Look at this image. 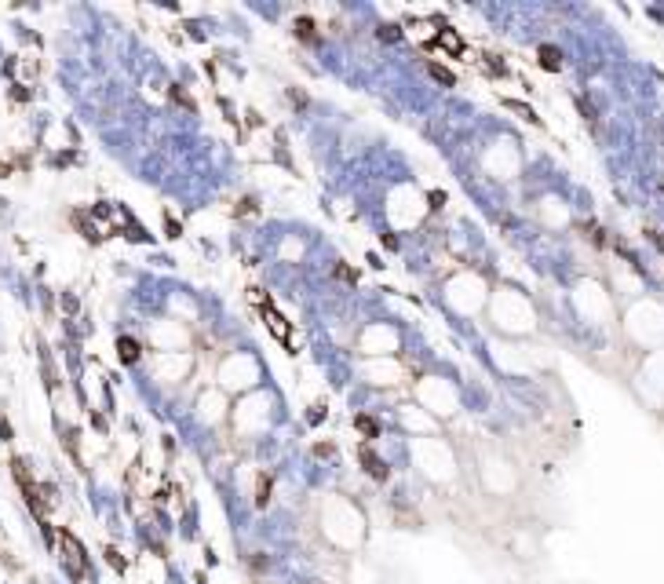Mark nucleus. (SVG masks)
I'll return each mask as SVG.
<instances>
[{"label": "nucleus", "mask_w": 664, "mask_h": 584, "mask_svg": "<svg viewBox=\"0 0 664 584\" xmlns=\"http://www.w3.org/2000/svg\"><path fill=\"white\" fill-rule=\"evenodd\" d=\"M252 292V300H255V307H260V314H263V321L270 325V333L278 336L285 347H292V351H296V340H292V328H288V321L278 314V310H274V303H270V296H263L260 288H248Z\"/></svg>", "instance_id": "nucleus-1"}, {"label": "nucleus", "mask_w": 664, "mask_h": 584, "mask_svg": "<svg viewBox=\"0 0 664 584\" xmlns=\"http://www.w3.org/2000/svg\"><path fill=\"white\" fill-rule=\"evenodd\" d=\"M59 548H62V559H66V570L73 573V577H88V559H84V548H81V540L69 533V529H59Z\"/></svg>", "instance_id": "nucleus-2"}, {"label": "nucleus", "mask_w": 664, "mask_h": 584, "mask_svg": "<svg viewBox=\"0 0 664 584\" xmlns=\"http://www.w3.org/2000/svg\"><path fill=\"white\" fill-rule=\"evenodd\" d=\"M427 48H446L449 55H460V51H464V41H460V33H456V29L441 26V29H438V36H434V41H431Z\"/></svg>", "instance_id": "nucleus-3"}, {"label": "nucleus", "mask_w": 664, "mask_h": 584, "mask_svg": "<svg viewBox=\"0 0 664 584\" xmlns=\"http://www.w3.org/2000/svg\"><path fill=\"white\" fill-rule=\"evenodd\" d=\"M361 464H365V471L373 474L376 482H387V479H391V467H387V464H383V460H380V456H376L373 449H368V446L361 449Z\"/></svg>", "instance_id": "nucleus-4"}, {"label": "nucleus", "mask_w": 664, "mask_h": 584, "mask_svg": "<svg viewBox=\"0 0 664 584\" xmlns=\"http://www.w3.org/2000/svg\"><path fill=\"white\" fill-rule=\"evenodd\" d=\"M117 358L128 361V365L139 361V343H135L132 336H117Z\"/></svg>", "instance_id": "nucleus-5"}, {"label": "nucleus", "mask_w": 664, "mask_h": 584, "mask_svg": "<svg viewBox=\"0 0 664 584\" xmlns=\"http://www.w3.org/2000/svg\"><path fill=\"white\" fill-rule=\"evenodd\" d=\"M540 66H544V69H562V55H559V48L544 44V48H540Z\"/></svg>", "instance_id": "nucleus-6"}, {"label": "nucleus", "mask_w": 664, "mask_h": 584, "mask_svg": "<svg viewBox=\"0 0 664 584\" xmlns=\"http://www.w3.org/2000/svg\"><path fill=\"white\" fill-rule=\"evenodd\" d=\"M292 29H296V36H300V41H307V44H314V41H318L314 22H310V18H296V26H292Z\"/></svg>", "instance_id": "nucleus-7"}, {"label": "nucleus", "mask_w": 664, "mask_h": 584, "mask_svg": "<svg viewBox=\"0 0 664 584\" xmlns=\"http://www.w3.org/2000/svg\"><path fill=\"white\" fill-rule=\"evenodd\" d=\"M267 500H270V474H260V482H255V504L267 507Z\"/></svg>", "instance_id": "nucleus-8"}, {"label": "nucleus", "mask_w": 664, "mask_h": 584, "mask_svg": "<svg viewBox=\"0 0 664 584\" xmlns=\"http://www.w3.org/2000/svg\"><path fill=\"white\" fill-rule=\"evenodd\" d=\"M354 427H358L365 438H376V434H380V427H376L373 416H354Z\"/></svg>", "instance_id": "nucleus-9"}, {"label": "nucleus", "mask_w": 664, "mask_h": 584, "mask_svg": "<svg viewBox=\"0 0 664 584\" xmlns=\"http://www.w3.org/2000/svg\"><path fill=\"white\" fill-rule=\"evenodd\" d=\"M427 69H431V77H434V81H441V84H446V88H453V84H456V77H453V73H449L446 66H438V62H431Z\"/></svg>", "instance_id": "nucleus-10"}, {"label": "nucleus", "mask_w": 664, "mask_h": 584, "mask_svg": "<svg viewBox=\"0 0 664 584\" xmlns=\"http://www.w3.org/2000/svg\"><path fill=\"white\" fill-rule=\"evenodd\" d=\"M504 106H507V109H514V114H522L526 121H537V117H533V109H529V106H522V102H514V99H504Z\"/></svg>", "instance_id": "nucleus-11"}, {"label": "nucleus", "mask_w": 664, "mask_h": 584, "mask_svg": "<svg viewBox=\"0 0 664 584\" xmlns=\"http://www.w3.org/2000/svg\"><path fill=\"white\" fill-rule=\"evenodd\" d=\"M336 278H343V281H350V285H354V281H358V274L350 270V267H343V263H336Z\"/></svg>", "instance_id": "nucleus-12"}, {"label": "nucleus", "mask_w": 664, "mask_h": 584, "mask_svg": "<svg viewBox=\"0 0 664 584\" xmlns=\"http://www.w3.org/2000/svg\"><path fill=\"white\" fill-rule=\"evenodd\" d=\"M172 99H175V102H182L187 109H194V99H190V95H187V91H182V88H172Z\"/></svg>", "instance_id": "nucleus-13"}, {"label": "nucleus", "mask_w": 664, "mask_h": 584, "mask_svg": "<svg viewBox=\"0 0 664 584\" xmlns=\"http://www.w3.org/2000/svg\"><path fill=\"white\" fill-rule=\"evenodd\" d=\"M380 36H387V41H398V26H380Z\"/></svg>", "instance_id": "nucleus-14"}, {"label": "nucleus", "mask_w": 664, "mask_h": 584, "mask_svg": "<svg viewBox=\"0 0 664 584\" xmlns=\"http://www.w3.org/2000/svg\"><path fill=\"white\" fill-rule=\"evenodd\" d=\"M164 227H168V237H179V227H175L172 215H164Z\"/></svg>", "instance_id": "nucleus-15"}, {"label": "nucleus", "mask_w": 664, "mask_h": 584, "mask_svg": "<svg viewBox=\"0 0 664 584\" xmlns=\"http://www.w3.org/2000/svg\"><path fill=\"white\" fill-rule=\"evenodd\" d=\"M657 245H660V248H664V237H660V234H657Z\"/></svg>", "instance_id": "nucleus-16"}]
</instances>
